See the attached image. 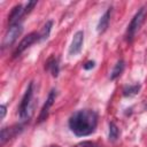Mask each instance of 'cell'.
I'll use <instances>...</instances> for the list:
<instances>
[{
	"mask_svg": "<svg viewBox=\"0 0 147 147\" xmlns=\"http://www.w3.org/2000/svg\"><path fill=\"white\" fill-rule=\"evenodd\" d=\"M68 124L76 137L90 136L94 133L98 126V114L92 109L77 110L70 116Z\"/></svg>",
	"mask_w": 147,
	"mask_h": 147,
	"instance_id": "6da1fadb",
	"label": "cell"
},
{
	"mask_svg": "<svg viewBox=\"0 0 147 147\" xmlns=\"http://www.w3.org/2000/svg\"><path fill=\"white\" fill-rule=\"evenodd\" d=\"M32 96H33V82H30V84L21 100V103L18 106V116L22 122H28L33 114Z\"/></svg>",
	"mask_w": 147,
	"mask_h": 147,
	"instance_id": "7a4b0ae2",
	"label": "cell"
},
{
	"mask_svg": "<svg viewBox=\"0 0 147 147\" xmlns=\"http://www.w3.org/2000/svg\"><path fill=\"white\" fill-rule=\"evenodd\" d=\"M146 11H147V9H146V7L144 6V7H141V8L134 14V16L132 17V20H131V22H130V24L127 25V29H126V34H125L126 41L131 42V41L133 40V38H134L137 31L140 29V26L142 25V23H144V21H145Z\"/></svg>",
	"mask_w": 147,
	"mask_h": 147,
	"instance_id": "3957f363",
	"label": "cell"
},
{
	"mask_svg": "<svg viewBox=\"0 0 147 147\" xmlns=\"http://www.w3.org/2000/svg\"><path fill=\"white\" fill-rule=\"evenodd\" d=\"M23 31V25L21 23H17V24H13V25H9V28L7 29L5 36H3V40H2V48H7V47H10L16 40L17 38L21 36Z\"/></svg>",
	"mask_w": 147,
	"mask_h": 147,
	"instance_id": "277c9868",
	"label": "cell"
},
{
	"mask_svg": "<svg viewBox=\"0 0 147 147\" xmlns=\"http://www.w3.org/2000/svg\"><path fill=\"white\" fill-rule=\"evenodd\" d=\"M36 41H39V34L37 32H31L29 34H26L22 40L21 42L18 44V46L16 47L15 52L13 53V57H17L18 55H21L28 47H30L32 44H34Z\"/></svg>",
	"mask_w": 147,
	"mask_h": 147,
	"instance_id": "5b68a950",
	"label": "cell"
},
{
	"mask_svg": "<svg viewBox=\"0 0 147 147\" xmlns=\"http://www.w3.org/2000/svg\"><path fill=\"white\" fill-rule=\"evenodd\" d=\"M22 131H23V125L21 124H15L10 127H2L0 132V145L1 146L5 145L6 141H8L9 139H13L17 134H20Z\"/></svg>",
	"mask_w": 147,
	"mask_h": 147,
	"instance_id": "8992f818",
	"label": "cell"
},
{
	"mask_svg": "<svg viewBox=\"0 0 147 147\" xmlns=\"http://www.w3.org/2000/svg\"><path fill=\"white\" fill-rule=\"evenodd\" d=\"M55 98H56V90L53 88V90H51V92H49V94H48V96H47V99H46V101H45V103H44V106L40 110V114L38 116V123L44 122L48 117L49 109L53 106V103L55 101Z\"/></svg>",
	"mask_w": 147,
	"mask_h": 147,
	"instance_id": "52a82bcc",
	"label": "cell"
},
{
	"mask_svg": "<svg viewBox=\"0 0 147 147\" xmlns=\"http://www.w3.org/2000/svg\"><path fill=\"white\" fill-rule=\"evenodd\" d=\"M83 44H84V32L82 30H79L74 34L71 45L69 47V55H71V56L78 55L82 51Z\"/></svg>",
	"mask_w": 147,
	"mask_h": 147,
	"instance_id": "ba28073f",
	"label": "cell"
},
{
	"mask_svg": "<svg viewBox=\"0 0 147 147\" xmlns=\"http://www.w3.org/2000/svg\"><path fill=\"white\" fill-rule=\"evenodd\" d=\"M24 14H25V13H24V9H23L22 5H16V6L11 9L10 14L8 15V23H9V25L20 23V20L22 18V16H23Z\"/></svg>",
	"mask_w": 147,
	"mask_h": 147,
	"instance_id": "9c48e42d",
	"label": "cell"
},
{
	"mask_svg": "<svg viewBox=\"0 0 147 147\" xmlns=\"http://www.w3.org/2000/svg\"><path fill=\"white\" fill-rule=\"evenodd\" d=\"M110 14H111V7H109L105 14L100 17L99 22H98V25H96V31L99 33H103L107 29H108V25H109V21H110Z\"/></svg>",
	"mask_w": 147,
	"mask_h": 147,
	"instance_id": "30bf717a",
	"label": "cell"
},
{
	"mask_svg": "<svg viewBox=\"0 0 147 147\" xmlns=\"http://www.w3.org/2000/svg\"><path fill=\"white\" fill-rule=\"evenodd\" d=\"M45 70L51 71V74H52L53 77H57V76H59V72H60L59 60H57L55 56L49 57V59L46 61V63H45Z\"/></svg>",
	"mask_w": 147,
	"mask_h": 147,
	"instance_id": "8fae6325",
	"label": "cell"
},
{
	"mask_svg": "<svg viewBox=\"0 0 147 147\" xmlns=\"http://www.w3.org/2000/svg\"><path fill=\"white\" fill-rule=\"evenodd\" d=\"M124 68H125V62H124V60H118L117 63L115 64V67H114L111 74H110V80H115L116 78H118V77L122 75V72L124 71Z\"/></svg>",
	"mask_w": 147,
	"mask_h": 147,
	"instance_id": "7c38bea8",
	"label": "cell"
},
{
	"mask_svg": "<svg viewBox=\"0 0 147 147\" xmlns=\"http://www.w3.org/2000/svg\"><path fill=\"white\" fill-rule=\"evenodd\" d=\"M140 84H134V85H126L124 88H123V95L126 96V98H130V96H133L136 94L139 93L140 91Z\"/></svg>",
	"mask_w": 147,
	"mask_h": 147,
	"instance_id": "4fadbf2b",
	"label": "cell"
},
{
	"mask_svg": "<svg viewBox=\"0 0 147 147\" xmlns=\"http://www.w3.org/2000/svg\"><path fill=\"white\" fill-rule=\"evenodd\" d=\"M52 26H53V21H52V20H49V21H47V22L45 23V25L42 26L41 32L39 33V41L46 40V39L49 37V33H51Z\"/></svg>",
	"mask_w": 147,
	"mask_h": 147,
	"instance_id": "5bb4252c",
	"label": "cell"
},
{
	"mask_svg": "<svg viewBox=\"0 0 147 147\" xmlns=\"http://www.w3.org/2000/svg\"><path fill=\"white\" fill-rule=\"evenodd\" d=\"M119 137V129L118 126L114 123V122H110L109 123V140L111 142L116 141Z\"/></svg>",
	"mask_w": 147,
	"mask_h": 147,
	"instance_id": "9a60e30c",
	"label": "cell"
},
{
	"mask_svg": "<svg viewBox=\"0 0 147 147\" xmlns=\"http://www.w3.org/2000/svg\"><path fill=\"white\" fill-rule=\"evenodd\" d=\"M37 5V0H33V1H29L28 3H26V6H25V9H24V13L25 14H29L32 9H33V7Z\"/></svg>",
	"mask_w": 147,
	"mask_h": 147,
	"instance_id": "2e32d148",
	"label": "cell"
},
{
	"mask_svg": "<svg viewBox=\"0 0 147 147\" xmlns=\"http://www.w3.org/2000/svg\"><path fill=\"white\" fill-rule=\"evenodd\" d=\"M94 65H95V62H94V61H87V62L83 65V68H84L85 70H91V69L94 68Z\"/></svg>",
	"mask_w": 147,
	"mask_h": 147,
	"instance_id": "e0dca14e",
	"label": "cell"
},
{
	"mask_svg": "<svg viewBox=\"0 0 147 147\" xmlns=\"http://www.w3.org/2000/svg\"><path fill=\"white\" fill-rule=\"evenodd\" d=\"M79 146H80V147H98V145H96V144L91 142V141H85V142L80 144Z\"/></svg>",
	"mask_w": 147,
	"mask_h": 147,
	"instance_id": "ac0fdd59",
	"label": "cell"
},
{
	"mask_svg": "<svg viewBox=\"0 0 147 147\" xmlns=\"http://www.w3.org/2000/svg\"><path fill=\"white\" fill-rule=\"evenodd\" d=\"M0 118L1 119H3V117H5V115H6V106L5 105H1L0 106Z\"/></svg>",
	"mask_w": 147,
	"mask_h": 147,
	"instance_id": "d6986e66",
	"label": "cell"
},
{
	"mask_svg": "<svg viewBox=\"0 0 147 147\" xmlns=\"http://www.w3.org/2000/svg\"><path fill=\"white\" fill-rule=\"evenodd\" d=\"M51 147H59V146H51Z\"/></svg>",
	"mask_w": 147,
	"mask_h": 147,
	"instance_id": "ffe728a7",
	"label": "cell"
}]
</instances>
